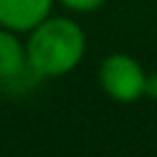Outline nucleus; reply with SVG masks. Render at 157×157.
<instances>
[{
	"label": "nucleus",
	"instance_id": "1",
	"mask_svg": "<svg viewBox=\"0 0 157 157\" xmlns=\"http://www.w3.org/2000/svg\"><path fill=\"white\" fill-rule=\"evenodd\" d=\"M88 49L83 28L69 16H46L28 33L25 58L37 76L56 78L74 72Z\"/></svg>",
	"mask_w": 157,
	"mask_h": 157
},
{
	"label": "nucleus",
	"instance_id": "2",
	"mask_svg": "<svg viewBox=\"0 0 157 157\" xmlns=\"http://www.w3.org/2000/svg\"><path fill=\"white\" fill-rule=\"evenodd\" d=\"M146 76L148 72L129 53L106 56L97 69L99 88L113 102H120V104H134L141 97H146Z\"/></svg>",
	"mask_w": 157,
	"mask_h": 157
},
{
	"label": "nucleus",
	"instance_id": "3",
	"mask_svg": "<svg viewBox=\"0 0 157 157\" xmlns=\"http://www.w3.org/2000/svg\"><path fill=\"white\" fill-rule=\"evenodd\" d=\"M56 0H0V25L28 35L37 23L51 16Z\"/></svg>",
	"mask_w": 157,
	"mask_h": 157
},
{
	"label": "nucleus",
	"instance_id": "4",
	"mask_svg": "<svg viewBox=\"0 0 157 157\" xmlns=\"http://www.w3.org/2000/svg\"><path fill=\"white\" fill-rule=\"evenodd\" d=\"M25 69V42L19 39V33L0 25V78H16Z\"/></svg>",
	"mask_w": 157,
	"mask_h": 157
},
{
	"label": "nucleus",
	"instance_id": "5",
	"mask_svg": "<svg viewBox=\"0 0 157 157\" xmlns=\"http://www.w3.org/2000/svg\"><path fill=\"white\" fill-rule=\"evenodd\" d=\"M65 10L74 12V14H90V12H97L106 5L109 0H56Z\"/></svg>",
	"mask_w": 157,
	"mask_h": 157
},
{
	"label": "nucleus",
	"instance_id": "6",
	"mask_svg": "<svg viewBox=\"0 0 157 157\" xmlns=\"http://www.w3.org/2000/svg\"><path fill=\"white\" fill-rule=\"evenodd\" d=\"M146 97L157 99V72H150L146 76Z\"/></svg>",
	"mask_w": 157,
	"mask_h": 157
}]
</instances>
